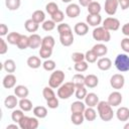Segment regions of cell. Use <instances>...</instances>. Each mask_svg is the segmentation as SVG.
<instances>
[{
    "label": "cell",
    "instance_id": "obj_14",
    "mask_svg": "<svg viewBox=\"0 0 129 129\" xmlns=\"http://www.w3.org/2000/svg\"><path fill=\"white\" fill-rule=\"evenodd\" d=\"M74 31L78 35L84 36L89 32V24L85 23V22H78V23H76V25L74 27Z\"/></svg>",
    "mask_w": 129,
    "mask_h": 129
},
{
    "label": "cell",
    "instance_id": "obj_29",
    "mask_svg": "<svg viewBox=\"0 0 129 129\" xmlns=\"http://www.w3.org/2000/svg\"><path fill=\"white\" fill-rule=\"evenodd\" d=\"M84 117L87 121H94L97 118V112L93 107H88L84 111Z\"/></svg>",
    "mask_w": 129,
    "mask_h": 129
},
{
    "label": "cell",
    "instance_id": "obj_21",
    "mask_svg": "<svg viewBox=\"0 0 129 129\" xmlns=\"http://www.w3.org/2000/svg\"><path fill=\"white\" fill-rule=\"evenodd\" d=\"M92 50H93V51L97 54V56L99 57V56H104V55L107 54V52H108V47H107L105 44H103V43H97V44H95V45L93 46Z\"/></svg>",
    "mask_w": 129,
    "mask_h": 129
},
{
    "label": "cell",
    "instance_id": "obj_9",
    "mask_svg": "<svg viewBox=\"0 0 129 129\" xmlns=\"http://www.w3.org/2000/svg\"><path fill=\"white\" fill-rule=\"evenodd\" d=\"M122 100H123L122 94H121L118 90L112 92V93L109 95V97H108V103H109L112 107H118V106L122 103Z\"/></svg>",
    "mask_w": 129,
    "mask_h": 129
},
{
    "label": "cell",
    "instance_id": "obj_43",
    "mask_svg": "<svg viewBox=\"0 0 129 129\" xmlns=\"http://www.w3.org/2000/svg\"><path fill=\"white\" fill-rule=\"evenodd\" d=\"M42 67L45 71L47 72H53L55 70V61L52 60V59H45L43 62H42Z\"/></svg>",
    "mask_w": 129,
    "mask_h": 129
},
{
    "label": "cell",
    "instance_id": "obj_37",
    "mask_svg": "<svg viewBox=\"0 0 129 129\" xmlns=\"http://www.w3.org/2000/svg\"><path fill=\"white\" fill-rule=\"evenodd\" d=\"M16 45L19 49H26L27 47H29V37L21 34V37H20V39Z\"/></svg>",
    "mask_w": 129,
    "mask_h": 129
},
{
    "label": "cell",
    "instance_id": "obj_58",
    "mask_svg": "<svg viewBox=\"0 0 129 129\" xmlns=\"http://www.w3.org/2000/svg\"><path fill=\"white\" fill-rule=\"evenodd\" d=\"M92 1H93V0H79V3H80V5L83 6V7H88V5H89Z\"/></svg>",
    "mask_w": 129,
    "mask_h": 129
},
{
    "label": "cell",
    "instance_id": "obj_33",
    "mask_svg": "<svg viewBox=\"0 0 129 129\" xmlns=\"http://www.w3.org/2000/svg\"><path fill=\"white\" fill-rule=\"evenodd\" d=\"M55 44V40L53 38V36L51 35H46L42 38V42H41V46L43 47H47V48H53Z\"/></svg>",
    "mask_w": 129,
    "mask_h": 129
},
{
    "label": "cell",
    "instance_id": "obj_48",
    "mask_svg": "<svg viewBox=\"0 0 129 129\" xmlns=\"http://www.w3.org/2000/svg\"><path fill=\"white\" fill-rule=\"evenodd\" d=\"M51 16V20H53L55 23H60V22H62V20H63V18H64V14H63V12L61 11V10H57L55 13H53L52 15H50Z\"/></svg>",
    "mask_w": 129,
    "mask_h": 129
},
{
    "label": "cell",
    "instance_id": "obj_18",
    "mask_svg": "<svg viewBox=\"0 0 129 129\" xmlns=\"http://www.w3.org/2000/svg\"><path fill=\"white\" fill-rule=\"evenodd\" d=\"M97 67L101 71H108L112 67V60L109 57H101L97 61Z\"/></svg>",
    "mask_w": 129,
    "mask_h": 129
},
{
    "label": "cell",
    "instance_id": "obj_49",
    "mask_svg": "<svg viewBox=\"0 0 129 129\" xmlns=\"http://www.w3.org/2000/svg\"><path fill=\"white\" fill-rule=\"evenodd\" d=\"M46 105L50 109H56L58 107V105H59L58 99L56 97H53L51 99H48V100H46Z\"/></svg>",
    "mask_w": 129,
    "mask_h": 129
},
{
    "label": "cell",
    "instance_id": "obj_36",
    "mask_svg": "<svg viewBox=\"0 0 129 129\" xmlns=\"http://www.w3.org/2000/svg\"><path fill=\"white\" fill-rule=\"evenodd\" d=\"M21 1L20 0H5V5L8 8V10L14 11L17 10L20 7Z\"/></svg>",
    "mask_w": 129,
    "mask_h": 129
},
{
    "label": "cell",
    "instance_id": "obj_41",
    "mask_svg": "<svg viewBox=\"0 0 129 129\" xmlns=\"http://www.w3.org/2000/svg\"><path fill=\"white\" fill-rule=\"evenodd\" d=\"M24 111H22L21 109L19 110H13V112L11 113V119L13 122L15 123H18L23 117H24Z\"/></svg>",
    "mask_w": 129,
    "mask_h": 129
},
{
    "label": "cell",
    "instance_id": "obj_24",
    "mask_svg": "<svg viewBox=\"0 0 129 129\" xmlns=\"http://www.w3.org/2000/svg\"><path fill=\"white\" fill-rule=\"evenodd\" d=\"M26 63L30 69H38L40 66H42V62H41L40 58L38 56H35V55L29 56L26 60Z\"/></svg>",
    "mask_w": 129,
    "mask_h": 129
},
{
    "label": "cell",
    "instance_id": "obj_23",
    "mask_svg": "<svg viewBox=\"0 0 129 129\" xmlns=\"http://www.w3.org/2000/svg\"><path fill=\"white\" fill-rule=\"evenodd\" d=\"M14 94H15L18 98L22 99V98H26V97L28 96L29 91H28L27 87H25V86H23V85H18V86H16V87L14 88Z\"/></svg>",
    "mask_w": 129,
    "mask_h": 129
},
{
    "label": "cell",
    "instance_id": "obj_56",
    "mask_svg": "<svg viewBox=\"0 0 129 129\" xmlns=\"http://www.w3.org/2000/svg\"><path fill=\"white\" fill-rule=\"evenodd\" d=\"M7 32H8V26L4 23H1L0 24V35L1 36L7 35Z\"/></svg>",
    "mask_w": 129,
    "mask_h": 129
},
{
    "label": "cell",
    "instance_id": "obj_31",
    "mask_svg": "<svg viewBox=\"0 0 129 129\" xmlns=\"http://www.w3.org/2000/svg\"><path fill=\"white\" fill-rule=\"evenodd\" d=\"M31 19H33L38 24L42 23L45 20V13L42 10H35L31 15Z\"/></svg>",
    "mask_w": 129,
    "mask_h": 129
},
{
    "label": "cell",
    "instance_id": "obj_26",
    "mask_svg": "<svg viewBox=\"0 0 129 129\" xmlns=\"http://www.w3.org/2000/svg\"><path fill=\"white\" fill-rule=\"evenodd\" d=\"M24 27H25V29L28 31V32H31V33H33V32H35V31H37V29H38V27H39V24L37 23V22H35L33 19H27L25 22H24Z\"/></svg>",
    "mask_w": 129,
    "mask_h": 129
},
{
    "label": "cell",
    "instance_id": "obj_11",
    "mask_svg": "<svg viewBox=\"0 0 129 129\" xmlns=\"http://www.w3.org/2000/svg\"><path fill=\"white\" fill-rule=\"evenodd\" d=\"M2 85L5 89H12L16 85V77L13 74H7L3 80H2Z\"/></svg>",
    "mask_w": 129,
    "mask_h": 129
},
{
    "label": "cell",
    "instance_id": "obj_52",
    "mask_svg": "<svg viewBox=\"0 0 129 129\" xmlns=\"http://www.w3.org/2000/svg\"><path fill=\"white\" fill-rule=\"evenodd\" d=\"M38 126H39V122L37 120V117H30L28 129H36Z\"/></svg>",
    "mask_w": 129,
    "mask_h": 129
},
{
    "label": "cell",
    "instance_id": "obj_17",
    "mask_svg": "<svg viewBox=\"0 0 129 129\" xmlns=\"http://www.w3.org/2000/svg\"><path fill=\"white\" fill-rule=\"evenodd\" d=\"M116 117L119 121L125 122L129 120V109L127 107H120L116 111Z\"/></svg>",
    "mask_w": 129,
    "mask_h": 129
},
{
    "label": "cell",
    "instance_id": "obj_50",
    "mask_svg": "<svg viewBox=\"0 0 129 129\" xmlns=\"http://www.w3.org/2000/svg\"><path fill=\"white\" fill-rule=\"evenodd\" d=\"M29 120H30V117L28 116H25L18 122V125L21 129H28V126H29Z\"/></svg>",
    "mask_w": 129,
    "mask_h": 129
},
{
    "label": "cell",
    "instance_id": "obj_44",
    "mask_svg": "<svg viewBox=\"0 0 129 129\" xmlns=\"http://www.w3.org/2000/svg\"><path fill=\"white\" fill-rule=\"evenodd\" d=\"M42 96H43V98L45 100H48V99H51V98L55 97V94H54L52 88L48 86V87H44L43 88V90H42Z\"/></svg>",
    "mask_w": 129,
    "mask_h": 129
},
{
    "label": "cell",
    "instance_id": "obj_34",
    "mask_svg": "<svg viewBox=\"0 0 129 129\" xmlns=\"http://www.w3.org/2000/svg\"><path fill=\"white\" fill-rule=\"evenodd\" d=\"M84 120H85L84 113H72V115H71V121L75 125L83 124Z\"/></svg>",
    "mask_w": 129,
    "mask_h": 129
},
{
    "label": "cell",
    "instance_id": "obj_35",
    "mask_svg": "<svg viewBox=\"0 0 129 129\" xmlns=\"http://www.w3.org/2000/svg\"><path fill=\"white\" fill-rule=\"evenodd\" d=\"M20 37H21V34L20 33L13 31V32H10L9 34H7V41H8V43L14 45V44H17L18 43Z\"/></svg>",
    "mask_w": 129,
    "mask_h": 129
},
{
    "label": "cell",
    "instance_id": "obj_16",
    "mask_svg": "<svg viewBox=\"0 0 129 129\" xmlns=\"http://www.w3.org/2000/svg\"><path fill=\"white\" fill-rule=\"evenodd\" d=\"M86 21L87 23L90 25V26H94V27H97L101 24L102 22V17L100 14H89L86 18Z\"/></svg>",
    "mask_w": 129,
    "mask_h": 129
},
{
    "label": "cell",
    "instance_id": "obj_32",
    "mask_svg": "<svg viewBox=\"0 0 129 129\" xmlns=\"http://www.w3.org/2000/svg\"><path fill=\"white\" fill-rule=\"evenodd\" d=\"M72 82L75 84L76 88L83 87V86H85V76L82 75L81 73H80V74H76V75L73 76Z\"/></svg>",
    "mask_w": 129,
    "mask_h": 129
},
{
    "label": "cell",
    "instance_id": "obj_42",
    "mask_svg": "<svg viewBox=\"0 0 129 129\" xmlns=\"http://www.w3.org/2000/svg\"><path fill=\"white\" fill-rule=\"evenodd\" d=\"M75 70L76 72L78 73H83V72H86L89 68V64H88V61H85V60H82V61H79V62H75Z\"/></svg>",
    "mask_w": 129,
    "mask_h": 129
},
{
    "label": "cell",
    "instance_id": "obj_15",
    "mask_svg": "<svg viewBox=\"0 0 129 129\" xmlns=\"http://www.w3.org/2000/svg\"><path fill=\"white\" fill-rule=\"evenodd\" d=\"M98 84H99V79L97 76L90 74L85 77V86L87 88H90V89L96 88L98 86Z\"/></svg>",
    "mask_w": 129,
    "mask_h": 129
},
{
    "label": "cell",
    "instance_id": "obj_5",
    "mask_svg": "<svg viewBox=\"0 0 129 129\" xmlns=\"http://www.w3.org/2000/svg\"><path fill=\"white\" fill-rule=\"evenodd\" d=\"M114 64L119 72L121 73L128 72L129 71V56L126 53H119L115 58Z\"/></svg>",
    "mask_w": 129,
    "mask_h": 129
},
{
    "label": "cell",
    "instance_id": "obj_47",
    "mask_svg": "<svg viewBox=\"0 0 129 129\" xmlns=\"http://www.w3.org/2000/svg\"><path fill=\"white\" fill-rule=\"evenodd\" d=\"M41 25H42V29L45 31H51L55 28V22L53 20H44Z\"/></svg>",
    "mask_w": 129,
    "mask_h": 129
},
{
    "label": "cell",
    "instance_id": "obj_4",
    "mask_svg": "<svg viewBox=\"0 0 129 129\" xmlns=\"http://www.w3.org/2000/svg\"><path fill=\"white\" fill-rule=\"evenodd\" d=\"M93 38L97 41H103V42H108L111 39V33L109 30L104 28L103 26H97L93 30Z\"/></svg>",
    "mask_w": 129,
    "mask_h": 129
},
{
    "label": "cell",
    "instance_id": "obj_1",
    "mask_svg": "<svg viewBox=\"0 0 129 129\" xmlns=\"http://www.w3.org/2000/svg\"><path fill=\"white\" fill-rule=\"evenodd\" d=\"M97 110L99 117L101 118L102 121H111L114 116V112L112 109V106L108 103V101H100L97 105Z\"/></svg>",
    "mask_w": 129,
    "mask_h": 129
},
{
    "label": "cell",
    "instance_id": "obj_7",
    "mask_svg": "<svg viewBox=\"0 0 129 129\" xmlns=\"http://www.w3.org/2000/svg\"><path fill=\"white\" fill-rule=\"evenodd\" d=\"M110 85L115 90H120L125 85V78L122 74H115L110 79Z\"/></svg>",
    "mask_w": 129,
    "mask_h": 129
},
{
    "label": "cell",
    "instance_id": "obj_55",
    "mask_svg": "<svg viewBox=\"0 0 129 129\" xmlns=\"http://www.w3.org/2000/svg\"><path fill=\"white\" fill-rule=\"evenodd\" d=\"M118 3L122 10H126L129 8V0H118Z\"/></svg>",
    "mask_w": 129,
    "mask_h": 129
},
{
    "label": "cell",
    "instance_id": "obj_53",
    "mask_svg": "<svg viewBox=\"0 0 129 129\" xmlns=\"http://www.w3.org/2000/svg\"><path fill=\"white\" fill-rule=\"evenodd\" d=\"M121 48H122L125 52L129 53V37H128V36L125 37V38H123V39L121 40Z\"/></svg>",
    "mask_w": 129,
    "mask_h": 129
},
{
    "label": "cell",
    "instance_id": "obj_10",
    "mask_svg": "<svg viewBox=\"0 0 129 129\" xmlns=\"http://www.w3.org/2000/svg\"><path fill=\"white\" fill-rule=\"evenodd\" d=\"M80 13H81V7L79 4L71 3L66 8V14L70 18H76L80 15Z\"/></svg>",
    "mask_w": 129,
    "mask_h": 129
},
{
    "label": "cell",
    "instance_id": "obj_51",
    "mask_svg": "<svg viewBox=\"0 0 129 129\" xmlns=\"http://www.w3.org/2000/svg\"><path fill=\"white\" fill-rule=\"evenodd\" d=\"M72 59L75 61V62H79V61H82V60H85V54L82 53V52H74L72 54Z\"/></svg>",
    "mask_w": 129,
    "mask_h": 129
},
{
    "label": "cell",
    "instance_id": "obj_46",
    "mask_svg": "<svg viewBox=\"0 0 129 129\" xmlns=\"http://www.w3.org/2000/svg\"><path fill=\"white\" fill-rule=\"evenodd\" d=\"M97 58H98L97 54L92 49L86 51V53H85V59H86V61H88L90 63H93V62L97 61Z\"/></svg>",
    "mask_w": 129,
    "mask_h": 129
},
{
    "label": "cell",
    "instance_id": "obj_25",
    "mask_svg": "<svg viewBox=\"0 0 129 129\" xmlns=\"http://www.w3.org/2000/svg\"><path fill=\"white\" fill-rule=\"evenodd\" d=\"M33 115L39 119H43L47 116V109L44 106H36L32 110Z\"/></svg>",
    "mask_w": 129,
    "mask_h": 129
},
{
    "label": "cell",
    "instance_id": "obj_61",
    "mask_svg": "<svg viewBox=\"0 0 129 129\" xmlns=\"http://www.w3.org/2000/svg\"><path fill=\"white\" fill-rule=\"evenodd\" d=\"M61 1H62L63 3H70V2L72 1V0H61Z\"/></svg>",
    "mask_w": 129,
    "mask_h": 129
},
{
    "label": "cell",
    "instance_id": "obj_38",
    "mask_svg": "<svg viewBox=\"0 0 129 129\" xmlns=\"http://www.w3.org/2000/svg\"><path fill=\"white\" fill-rule=\"evenodd\" d=\"M88 92H87V89H86V86H83V87H79V88H76V92H75V95H76V98L78 100H85L86 96H87Z\"/></svg>",
    "mask_w": 129,
    "mask_h": 129
},
{
    "label": "cell",
    "instance_id": "obj_59",
    "mask_svg": "<svg viewBox=\"0 0 129 129\" xmlns=\"http://www.w3.org/2000/svg\"><path fill=\"white\" fill-rule=\"evenodd\" d=\"M6 128H7V129H8V128H16V129H18V128H20V127H19V125H17V124H10V125H8Z\"/></svg>",
    "mask_w": 129,
    "mask_h": 129
},
{
    "label": "cell",
    "instance_id": "obj_19",
    "mask_svg": "<svg viewBox=\"0 0 129 129\" xmlns=\"http://www.w3.org/2000/svg\"><path fill=\"white\" fill-rule=\"evenodd\" d=\"M17 96L15 95H9V96H7L6 98H5V100H4V105H5V107L7 108V109H14L17 105H18V103H19V101L17 100Z\"/></svg>",
    "mask_w": 129,
    "mask_h": 129
},
{
    "label": "cell",
    "instance_id": "obj_13",
    "mask_svg": "<svg viewBox=\"0 0 129 129\" xmlns=\"http://www.w3.org/2000/svg\"><path fill=\"white\" fill-rule=\"evenodd\" d=\"M99 102H100L99 101V97L95 93H89V94H87V96L85 98V104L88 107H93V108L97 107Z\"/></svg>",
    "mask_w": 129,
    "mask_h": 129
},
{
    "label": "cell",
    "instance_id": "obj_6",
    "mask_svg": "<svg viewBox=\"0 0 129 129\" xmlns=\"http://www.w3.org/2000/svg\"><path fill=\"white\" fill-rule=\"evenodd\" d=\"M103 27L109 31H116L120 27V21L115 17H107L103 21Z\"/></svg>",
    "mask_w": 129,
    "mask_h": 129
},
{
    "label": "cell",
    "instance_id": "obj_54",
    "mask_svg": "<svg viewBox=\"0 0 129 129\" xmlns=\"http://www.w3.org/2000/svg\"><path fill=\"white\" fill-rule=\"evenodd\" d=\"M7 50H8L7 42L3 38H0V54H5Z\"/></svg>",
    "mask_w": 129,
    "mask_h": 129
},
{
    "label": "cell",
    "instance_id": "obj_3",
    "mask_svg": "<svg viewBox=\"0 0 129 129\" xmlns=\"http://www.w3.org/2000/svg\"><path fill=\"white\" fill-rule=\"evenodd\" d=\"M64 78H66V75L62 71L60 70L53 71L48 79V86L51 87L52 89H57L59 86L63 84Z\"/></svg>",
    "mask_w": 129,
    "mask_h": 129
},
{
    "label": "cell",
    "instance_id": "obj_40",
    "mask_svg": "<svg viewBox=\"0 0 129 129\" xmlns=\"http://www.w3.org/2000/svg\"><path fill=\"white\" fill-rule=\"evenodd\" d=\"M52 54V48H47V47H43L40 46L39 49V56L40 58H44V59H48Z\"/></svg>",
    "mask_w": 129,
    "mask_h": 129
},
{
    "label": "cell",
    "instance_id": "obj_22",
    "mask_svg": "<svg viewBox=\"0 0 129 129\" xmlns=\"http://www.w3.org/2000/svg\"><path fill=\"white\" fill-rule=\"evenodd\" d=\"M59 41H60L61 45H63V46L72 45L74 43V34H73V32L59 35Z\"/></svg>",
    "mask_w": 129,
    "mask_h": 129
},
{
    "label": "cell",
    "instance_id": "obj_2",
    "mask_svg": "<svg viewBox=\"0 0 129 129\" xmlns=\"http://www.w3.org/2000/svg\"><path fill=\"white\" fill-rule=\"evenodd\" d=\"M76 92V86L73 82H68L62 84L57 88V97L62 100H67L72 97Z\"/></svg>",
    "mask_w": 129,
    "mask_h": 129
},
{
    "label": "cell",
    "instance_id": "obj_45",
    "mask_svg": "<svg viewBox=\"0 0 129 129\" xmlns=\"http://www.w3.org/2000/svg\"><path fill=\"white\" fill-rule=\"evenodd\" d=\"M45 10L49 15H52L53 13H55L59 9H58V5L55 2H49L45 5Z\"/></svg>",
    "mask_w": 129,
    "mask_h": 129
},
{
    "label": "cell",
    "instance_id": "obj_8",
    "mask_svg": "<svg viewBox=\"0 0 129 129\" xmlns=\"http://www.w3.org/2000/svg\"><path fill=\"white\" fill-rule=\"evenodd\" d=\"M118 6H119L118 0H105L104 9H105V12L110 16L114 15L117 12Z\"/></svg>",
    "mask_w": 129,
    "mask_h": 129
},
{
    "label": "cell",
    "instance_id": "obj_60",
    "mask_svg": "<svg viewBox=\"0 0 129 129\" xmlns=\"http://www.w3.org/2000/svg\"><path fill=\"white\" fill-rule=\"evenodd\" d=\"M123 128H124V129H129V123H126Z\"/></svg>",
    "mask_w": 129,
    "mask_h": 129
},
{
    "label": "cell",
    "instance_id": "obj_30",
    "mask_svg": "<svg viewBox=\"0 0 129 129\" xmlns=\"http://www.w3.org/2000/svg\"><path fill=\"white\" fill-rule=\"evenodd\" d=\"M3 69H4V71L7 72V73H10V74L14 73L15 70H16L15 61H14L13 59H10V58H9V59H6V60L3 62Z\"/></svg>",
    "mask_w": 129,
    "mask_h": 129
},
{
    "label": "cell",
    "instance_id": "obj_28",
    "mask_svg": "<svg viewBox=\"0 0 129 129\" xmlns=\"http://www.w3.org/2000/svg\"><path fill=\"white\" fill-rule=\"evenodd\" d=\"M87 8H88L89 14H100L101 9H102L101 4H100L99 2H97V1H92V2L88 5Z\"/></svg>",
    "mask_w": 129,
    "mask_h": 129
},
{
    "label": "cell",
    "instance_id": "obj_39",
    "mask_svg": "<svg viewBox=\"0 0 129 129\" xmlns=\"http://www.w3.org/2000/svg\"><path fill=\"white\" fill-rule=\"evenodd\" d=\"M56 29H57V32H58V34H59V35L73 32V31H72L71 26H70L68 23H60V24H58V25H57V27H56Z\"/></svg>",
    "mask_w": 129,
    "mask_h": 129
},
{
    "label": "cell",
    "instance_id": "obj_20",
    "mask_svg": "<svg viewBox=\"0 0 129 129\" xmlns=\"http://www.w3.org/2000/svg\"><path fill=\"white\" fill-rule=\"evenodd\" d=\"M85 110H86V104L84 102H82V100L75 101L71 105L72 113H84Z\"/></svg>",
    "mask_w": 129,
    "mask_h": 129
},
{
    "label": "cell",
    "instance_id": "obj_27",
    "mask_svg": "<svg viewBox=\"0 0 129 129\" xmlns=\"http://www.w3.org/2000/svg\"><path fill=\"white\" fill-rule=\"evenodd\" d=\"M18 106L19 108L24 111V112H28L30 110H32V103L29 99L27 98H22L19 100V103H18Z\"/></svg>",
    "mask_w": 129,
    "mask_h": 129
},
{
    "label": "cell",
    "instance_id": "obj_57",
    "mask_svg": "<svg viewBox=\"0 0 129 129\" xmlns=\"http://www.w3.org/2000/svg\"><path fill=\"white\" fill-rule=\"evenodd\" d=\"M121 31H122V33H123L125 36H128V37H129V22L125 23V24L122 26Z\"/></svg>",
    "mask_w": 129,
    "mask_h": 129
},
{
    "label": "cell",
    "instance_id": "obj_12",
    "mask_svg": "<svg viewBox=\"0 0 129 129\" xmlns=\"http://www.w3.org/2000/svg\"><path fill=\"white\" fill-rule=\"evenodd\" d=\"M28 37H29V48L35 49V48L41 46L42 38L40 37V35H38L36 33H31Z\"/></svg>",
    "mask_w": 129,
    "mask_h": 129
}]
</instances>
